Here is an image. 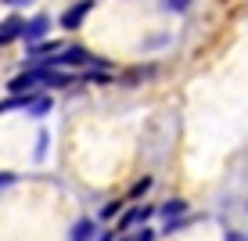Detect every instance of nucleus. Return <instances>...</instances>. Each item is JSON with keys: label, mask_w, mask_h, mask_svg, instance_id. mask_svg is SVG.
<instances>
[{"label": "nucleus", "mask_w": 248, "mask_h": 241, "mask_svg": "<svg viewBox=\"0 0 248 241\" xmlns=\"http://www.w3.org/2000/svg\"><path fill=\"white\" fill-rule=\"evenodd\" d=\"M90 234H93V223H90V220H79V223L72 227V241H87Z\"/></svg>", "instance_id": "39448f33"}, {"label": "nucleus", "mask_w": 248, "mask_h": 241, "mask_svg": "<svg viewBox=\"0 0 248 241\" xmlns=\"http://www.w3.org/2000/svg\"><path fill=\"white\" fill-rule=\"evenodd\" d=\"M115 212H119V205H115V202H108V205H105V209H101V216H105V220H108V216H115Z\"/></svg>", "instance_id": "6e6552de"}, {"label": "nucleus", "mask_w": 248, "mask_h": 241, "mask_svg": "<svg viewBox=\"0 0 248 241\" xmlns=\"http://www.w3.org/2000/svg\"><path fill=\"white\" fill-rule=\"evenodd\" d=\"M148 216H151V209H148V205H140V209H133V212H126V216H123V227H133V223H140Z\"/></svg>", "instance_id": "20e7f679"}, {"label": "nucleus", "mask_w": 248, "mask_h": 241, "mask_svg": "<svg viewBox=\"0 0 248 241\" xmlns=\"http://www.w3.org/2000/svg\"><path fill=\"white\" fill-rule=\"evenodd\" d=\"M155 234H151V230H140V234H137V241H151Z\"/></svg>", "instance_id": "9d476101"}, {"label": "nucleus", "mask_w": 248, "mask_h": 241, "mask_svg": "<svg viewBox=\"0 0 248 241\" xmlns=\"http://www.w3.org/2000/svg\"><path fill=\"white\" fill-rule=\"evenodd\" d=\"M90 0H79V4H72V7H68V11L62 15V25H65V29H79V25H83V18H87V15H90Z\"/></svg>", "instance_id": "f257e3e1"}, {"label": "nucleus", "mask_w": 248, "mask_h": 241, "mask_svg": "<svg viewBox=\"0 0 248 241\" xmlns=\"http://www.w3.org/2000/svg\"><path fill=\"white\" fill-rule=\"evenodd\" d=\"M22 32H25V22L18 18V15L4 18V22H0V47H4V44H15V40H18Z\"/></svg>", "instance_id": "f03ea898"}, {"label": "nucleus", "mask_w": 248, "mask_h": 241, "mask_svg": "<svg viewBox=\"0 0 248 241\" xmlns=\"http://www.w3.org/2000/svg\"><path fill=\"white\" fill-rule=\"evenodd\" d=\"M47 29H50V18H47V15H36L32 22H25V32H22V36L29 40V47H32V44H40V40H44Z\"/></svg>", "instance_id": "7ed1b4c3"}, {"label": "nucleus", "mask_w": 248, "mask_h": 241, "mask_svg": "<svg viewBox=\"0 0 248 241\" xmlns=\"http://www.w3.org/2000/svg\"><path fill=\"white\" fill-rule=\"evenodd\" d=\"M148 187H151V177H144V180H140V184H137V187H133V194H144V191H148Z\"/></svg>", "instance_id": "0eeeda50"}, {"label": "nucleus", "mask_w": 248, "mask_h": 241, "mask_svg": "<svg viewBox=\"0 0 248 241\" xmlns=\"http://www.w3.org/2000/svg\"><path fill=\"white\" fill-rule=\"evenodd\" d=\"M184 209H187V205L180 202V198H173V202H166V205H162V209H158V212H162V216H169V220H173V216H180V212H184Z\"/></svg>", "instance_id": "423d86ee"}, {"label": "nucleus", "mask_w": 248, "mask_h": 241, "mask_svg": "<svg viewBox=\"0 0 248 241\" xmlns=\"http://www.w3.org/2000/svg\"><path fill=\"white\" fill-rule=\"evenodd\" d=\"M7 184H15V173H0V187H7Z\"/></svg>", "instance_id": "1a4fd4ad"}, {"label": "nucleus", "mask_w": 248, "mask_h": 241, "mask_svg": "<svg viewBox=\"0 0 248 241\" xmlns=\"http://www.w3.org/2000/svg\"><path fill=\"white\" fill-rule=\"evenodd\" d=\"M7 4H25V0H7Z\"/></svg>", "instance_id": "9b49d317"}]
</instances>
